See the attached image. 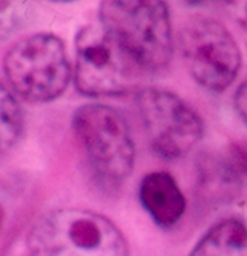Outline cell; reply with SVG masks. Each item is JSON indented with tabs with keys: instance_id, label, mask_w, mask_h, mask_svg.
I'll return each mask as SVG.
<instances>
[{
	"instance_id": "obj_1",
	"label": "cell",
	"mask_w": 247,
	"mask_h": 256,
	"mask_svg": "<svg viewBox=\"0 0 247 256\" xmlns=\"http://www.w3.org/2000/svg\"><path fill=\"white\" fill-rule=\"evenodd\" d=\"M29 256H128L122 230L106 216L83 208L52 210L32 224Z\"/></svg>"
},
{
	"instance_id": "obj_2",
	"label": "cell",
	"mask_w": 247,
	"mask_h": 256,
	"mask_svg": "<svg viewBox=\"0 0 247 256\" xmlns=\"http://www.w3.org/2000/svg\"><path fill=\"white\" fill-rule=\"evenodd\" d=\"M100 24L146 74L170 64L174 32L164 0H101Z\"/></svg>"
},
{
	"instance_id": "obj_3",
	"label": "cell",
	"mask_w": 247,
	"mask_h": 256,
	"mask_svg": "<svg viewBox=\"0 0 247 256\" xmlns=\"http://www.w3.org/2000/svg\"><path fill=\"white\" fill-rule=\"evenodd\" d=\"M6 80L14 95L28 102L59 98L71 80V64L64 41L47 32L22 38L4 59Z\"/></svg>"
},
{
	"instance_id": "obj_4",
	"label": "cell",
	"mask_w": 247,
	"mask_h": 256,
	"mask_svg": "<svg viewBox=\"0 0 247 256\" xmlns=\"http://www.w3.org/2000/svg\"><path fill=\"white\" fill-rule=\"evenodd\" d=\"M146 72L101 24H86L76 36L74 82L86 96H114L139 89Z\"/></svg>"
},
{
	"instance_id": "obj_5",
	"label": "cell",
	"mask_w": 247,
	"mask_h": 256,
	"mask_svg": "<svg viewBox=\"0 0 247 256\" xmlns=\"http://www.w3.org/2000/svg\"><path fill=\"white\" fill-rule=\"evenodd\" d=\"M76 138L95 174L106 182L120 184L134 168L136 148L128 122L107 104H84L72 118Z\"/></svg>"
},
{
	"instance_id": "obj_6",
	"label": "cell",
	"mask_w": 247,
	"mask_h": 256,
	"mask_svg": "<svg viewBox=\"0 0 247 256\" xmlns=\"http://www.w3.org/2000/svg\"><path fill=\"white\" fill-rule=\"evenodd\" d=\"M180 50L193 80L210 92L228 89L240 72V48L228 29L216 20H188L180 32Z\"/></svg>"
},
{
	"instance_id": "obj_7",
	"label": "cell",
	"mask_w": 247,
	"mask_h": 256,
	"mask_svg": "<svg viewBox=\"0 0 247 256\" xmlns=\"http://www.w3.org/2000/svg\"><path fill=\"white\" fill-rule=\"evenodd\" d=\"M138 107L151 148L162 158H182L200 142L202 118L174 92L160 88L139 89Z\"/></svg>"
},
{
	"instance_id": "obj_8",
	"label": "cell",
	"mask_w": 247,
	"mask_h": 256,
	"mask_svg": "<svg viewBox=\"0 0 247 256\" xmlns=\"http://www.w3.org/2000/svg\"><path fill=\"white\" fill-rule=\"evenodd\" d=\"M139 200L150 217L162 228H172L186 212L187 200L172 175L151 172L139 186Z\"/></svg>"
},
{
	"instance_id": "obj_9",
	"label": "cell",
	"mask_w": 247,
	"mask_h": 256,
	"mask_svg": "<svg viewBox=\"0 0 247 256\" xmlns=\"http://www.w3.org/2000/svg\"><path fill=\"white\" fill-rule=\"evenodd\" d=\"M188 256H247V228L236 218L211 226Z\"/></svg>"
},
{
	"instance_id": "obj_10",
	"label": "cell",
	"mask_w": 247,
	"mask_h": 256,
	"mask_svg": "<svg viewBox=\"0 0 247 256\" xmlns=\"http://www.w3.org/2000/svg\"><path fill=\"white\" fill-rule=\"evenodd\" d=\"M23 112L14 92L0 82V158L16 146L23 133Z\"/></svg>"
},
{
	"instance_id": "obj_11",
	"label": "cell",
	"mask_w": 247,
	"mask_h": 256,
	"mask_svg": "<svg viewBox=\"0 0 247 256\" xmlns=\"http://www.w3.org/2000/svg\"><path fill=\"white\" fill-rule=\"evenodd\" d=\"M29 14V0H0V42L22 29Z\"/></svg>"
},
{
	"instance_id": "obj_12",
	"label": "cell",
	"mask_w": 247,
	"mask_h": 256,
	"mask_svg": "<svg viewBox=\"0 0 247 256\" xmlns=\"http://www.w3.org/2000/svg\"><path fill=\"white\" fill-rule=\"evenodd\" d=\"M230 17L247 44V0H226Z\"/></svg>"
},
{
	"instance_id": "obj_13",
	"label": "cell",
	"mask_w": 247,
	"mask_h": 256,
	"mask_svg": "<svg viewBox=\"0 0 247 256\" xmlns=\"http://www.w3.org/2000/svg\"><path fill=\"white\" fill-rule=\"evenodd\" d=\"M234 104H235V110H236L238 116L247 126V80H244L238 86V89L235 92Z\"/></svg>"
},
{
	"instance_id": "obj_14",
	"label": "cell",
	"mask_w": 247,
	"mask_h": 256,
	"mask_svg": "<svg viewBox=\"0 0 247 256\" xmlns=\"http://www.w3.org/2000/svg\"><path fill=\"white\" fill-rule=\"evenodd\" d=\"M4 220H5V214H4V208L0 205V230L4 228Z\"/></svg>"
},
{
	"instance_id": "obj_15",
	"label": "cell",
	"mask_w": 247,
	"mask_h": 256,
	"mask_svg": "<svg viewBox=\"0 0 247 256\" xmlns=\"http://www.w3.org/2000/svg\"><path fill=\"white\" fill-rule=\"evenodd\" d=\"M53 2H72V0H53Z\"/></svg>"
}]
</instances>
